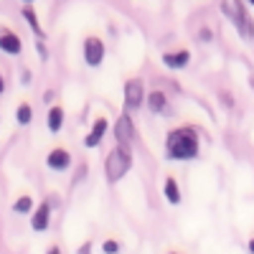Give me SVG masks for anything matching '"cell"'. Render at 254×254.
<instances>
[{"mask_svg": "<svg viewBox=\"0 0 254 254\" xmlns=\"http://www.w3.org/2000/svg\"><path fill=\"white\" fill-rule=\"evenodd\" d=\"M165 153L171 160H190L198 155V135L190 127H178L165 140Z\"/></svg>", "mask_w": 254, "mask_h": 254, "instance_id": "6da1fadb", "label": "cell"}, {"mask_svg": "<svg viewBox=\"0 0 254 254\" xmlns=\"http://www.w3.org/2000/svg\"><path fill=\"white\" fill-rule=\"evenodd\" d=\"M221 10L224 15L234 23V28L239 31V36L244 41H252L254 38V20L252 15L247 13V3H234V0H226V3H221Z\"/></svg>", "mask_w": 254, "mask_h": 254, "instance_id": "7a4b0ae2", "label": "cell"}, {"mask_svg": "<svg viewBox=\"0 0 254 254\" xmlns=\"http://www.w3.org/2000/svg\"><path fill=\"white\" fill-rule=\"evenodd\" d=\"M130 168H132V153L127 150V147L115 145V150L107 155V163H104V173H107V178L112 183H117Z\"/></svg>", "mask_w": 254, "mask_h": 254, "instance_id": "3957f363", "label": "cell"}, {"mask_svg": "<svg viewBox=\"0 0 254 254\" xmlns=\"http://www.w3.org/2000/svg\"><path fill=\"white\" fill-rule=\"evenodd\" d=\"M115 137H117V145H120V147H127V150H130V145H132V140H135V125H132V117L127 115V112L117 117Z\"/></svg>", "mask_w": 254, "mask_h": 254, "instance_id": "277c9868", "label": "cell"}, {"mask_svg": "<svg viewBox=\"0 0 254 254\" xmlns=\"http://www.w3.org/2000/svg\"><path fill=\"white\" fill-rule=\"evenodd\" d=\"M142 102H145V84L140 79H130L125 84V107L137 110Z\"/></svg>", "mask_w": 254, "mask_h": 254, "instance_id": "5b68a950", "label": "cell"}, {"mask_svg": "<svg viewBox=\"0 0 254 254\" xmlns=\"http://www.w3.org/2000/svg\"><path fill=\"white\" fill-rule=\"evenodd\" d=\"M84 59H87L89 66H99L104 61V44L99 38H87L84 41Z\"/></svg>", "mask_w": 254, "mask_h": 254, "instance_id": "8992f818", "label": "cell"}, {"mask_svg": "<svg viewBox=\"0 0 254 254\" xmlns=\"http://www.w3.org/2000/svg\"><path fill=\"white\" fill-rule=\"evenodd\" d=\"M49 216H51V201H44V203L36 208V214L31 219L33 231H46L49 229Z\"/></svg>", "mask_w": 254, "mask_h": 254, "instance_id": "52a82bcc", "label": "cell"}, {"mask_svg": "<svg viewBox=\"0 0 254 254\" xmlns=\"http://www.w3.org/2000/svg\"><path fill=\"white\" fill-rule=\"evenodd\" d=\"M46 163H49V168H54V171H66V168L71 165V155L64 150V147H56V150L49 153Z\"/></svg>", "mask_w": 254, "mask_h": 254, "instance_id": "ba28073f", "label": "cell"}, {"mask_svg": "<svg viewBox=\"0 0 254 254\" xmlns=\"http://www.w3.org/2000/svg\"><path fill=\"white\" fill-rule=\"evenodd\" d=\"M0 49H3L5 54H13V56H18L20 54V38L15 36V33H10V31H3V36H0Z\"/></svg>", "mask_w": 254, "mask_h": 254, "instance_id": "9c48e42d", "label": "cell"}, {"mask_svg": "<svg viewBox=\"0 0 254 254\" xmlns=\"http://www.w3.org/2000/svg\"><path fill=\"white\" fill-rule=\"evenodd\" d=\"M188 59H190L188 51H171V54L163 56V64H165L168 69H183L186 64H188Z\"/></svg>", "mask_w": 254, "mask_h": 254, "instance_id": "30bf717a", "label": "cell"}, {"mask_svg": "<svg viewBox=\"0 0 254 254\" xmlns=\"http://www.w3.org/2000/svg\"><path fill=\"white\" fill-rule=\"evenodd\" d=\"M104 130H107V120L99 117V120L94 122V127H92V132L87 135V140H84V145H87V147H97L99 140H102V135H104Z\"/></svg>", "mask_w": 254, "mask_h": 254, "instance_id": "8fae6325", "label": "cell"}, {"mask_svg": "<svg viewBox=\"0 0 254 254\" xmlns=\"http://www.w3.org/2000/svg\"><path fill=\"white\" fill-rule=\"evenodd\" d=\"M163 193H165V198L171 201V203H181V188H178L176 178H168V181H165Z\"/></svg>", "mask_w": 254, "mask_h": 254, "instance_id": "7c38bea8", "label": "cell"}, {"mask_svg": "<svg viewBox=\"0 0 254 254\" xmlns=\"http://www.w3.org/2000/svg\"><path fill=\"white\" fill-rule=\"evenodd\" d=\"M147 107H150V112H155V115L163 112V110H165V94L158 92V89H155L153 94H147Z\"/></svg>", "mask_w": 254, "mask_h": 254, "instance_id": "4fadbf2b", "label": "cell"}, {"mask_svg": "<svg viewBox=\"0 0 254 254\" xmlns=\"http://www.w3.org/2000/svg\"><path fill=\"white\" fill-rule=\"evenodd\" d=\"M61 125H64V110L61 107H51L49 110V130L51 132H59Z\"/></svg>", "mask_w": 254, "mask_h": 254, "instance_id": "5bb4252c", "label": "cell"}, {"mask_svg": "<svg viewBox=\"0 0 254 254\" xmlns=\"http://www.w3.org/2000/svg\"><path fill=\"white\" fill-rule=\"evenodd\" d=\"M23 18L28 20V26L36 31V36H38V38H44V31H41V26H38V18H36V13H33V8H31V5H26V8H23Z\"/></svg>", "mask_w": 254, "mask_h": 254, "instance_id": "9a60e30c", "label": "cell"}, {"mask_svg": "<svg viewBox=\"0 0 254 254\" xmlns=\"http://www.w3.org/2000/svg\"><path fill=\"white\" fill-rule=\"evenodd\" d=\"M31 208H33V198H28V196H20V198L13 203V211H15V214H28Z\"/></svg>", "mask_w": 254, "mask_h": 254, "instance_id": "2e32d148", "label": "cell"}, {"mask_svg": "<svg viewBox=\"0 0 254 254\" xmlns=\"http://www.w3.org/2000/svg\"><path fill=\"white\" fill-rule=\"evenodd\" d=\"M15 117H18L20 125H28V122H31V107H28V104H20L18 112H15Z\"/></svg>", "mask_w": 254, "mask_h": 254, "instance_id": "e0dca14e", "label": "cell"}, {"mask_svg": "<svg viewBox=\"0 0 254 254\" xmlns=\"http://www.w3.org/2000/svg\"><path fill=\"white\" fill-rule=\"evenodd\" d=\"M102 252H104V254H120V244H117L115 239H107V242L102 244Z\"/></svg>", "mask_w": 254, "mask_h": 254, "instance_id": "ac0fdd59", "label": "cell"}, {"mask_svg": "<svg viewBox=\"0 0 254 254\" xmlns=\"http://www.w3.org/2000/svg\"><path fill=\"white\" fill-rule=\"evenodd\" d=\"M198 38L203 41V44H208V41H211V31H208V28H201V33H198Z\"/></svg>", "mask_w": 254, "mask_h": 254, "instance_id": "d6986e66", "label": "cell"}, {"mask_svg": "<svg viewBox=\"0 0 254 254\" xmlns=\"http://www.w3.org/2000/svg\"><path fill=\"white\" fill-rule=\"evenodd\" d=\"M79 254H92V242H84L79 247Z\"/></svg>", "mask_w": 254, "mask_h": 254, "instance_id": "ffe728a7", "label": "cell"}, {"mask_svg": "<svg viewBox=\"0 0 254 254\" xmlns=\"http://www.w3.org/2000/svg\"><path fill=\"white\" fill-rule=\"evenodd\" d=\"M84 173H87V165H81V168H79V173H76V178H74V183H79V181H84Z\"/></svg>", "mask_w": 254, "mask_h": 254, "instance_id": "44dd1931", "label": "cell"}, {"mask_svg": "<svg viewBox=\"0 0 254 254\" xmlns=\"http://www.w3.org/2000/svg\"><path fill=\"white\" fill-rule=\"evenodd\" d=\"M38 54H41V59H46V46L41 44V41H38Z\"/></svg>", "mask_w": 254, "mask_h": 254, "instance_id": "7402d4cb", "label": "cell"}, {"mask_svg": "<svg viewBox=\"0 0 254 254\" xmlns=\"http://www.w3.org/2000/svg\"><path fill=\"white\" fill-rule=\"evenodd\" d=\"M49 254H61V249H59V247H51V249H49Z\"/></svg>", "mask_w": 254, "mask_h": 254, "instance_id": "603a6c76", "label": "cell"}, {"mask_svg": "<svg viewBox=\"0 0 254 254\" xmlns=\"http://www.w3.org/2000/svg\"><path fill=\"white\" fill-rule=\"evenodd\" d=\"M249 252L254 254V239H249Z\"/></svg>", "mask_w": 254, "mask_h": 254, "instance_id": "cb8c5ba5", "label": "cell"}, {"mask_svg": "<svg viewBox=\"0 0 254 254\" xmlns=\"http://www.w3.org/2000/svg\"><path fill=\"white\" fill-rule=\"evenodd\" d=\"M249 5H252V8H254V0H252V3H249Z\"/></svg>", "mask_w": 254, "mask_h": 254, "instance_id": "d4e9b609", "label": "cell"}, {"mask_svg": "<svg viewBox=\"0 0 254 254\" xmlns=\"http://www.w3.org/2000/svg\"><path fill=\"white\" fill-rule=\"evenodd\" d=\"M171 254H178V252H171Z\"/></svg>", "mask_w": 254, "mask_h": 254, "instance_id": "484cf974", "label": "cell"}]
</instances>
